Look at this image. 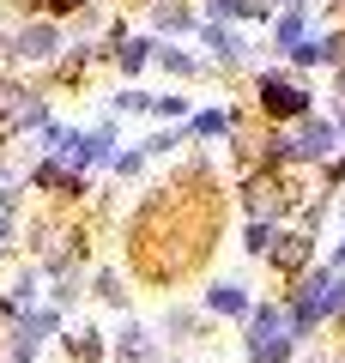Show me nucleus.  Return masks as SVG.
Returning <instances> with one entry per match:
<instances>
[{"label": "nucleus", "mask_w": 345, "mask_h": 363, "mask_svg": "<svg viewBox=\"0 0 345 363\" xmlns=\"http://www.w3.org/2000/svg\"><path fill=\"white\" fill-rule=\"evenodd\" d=\"M261 104H267L273 116H303V109H309V91L285 85V79H261Z\"/></svg>", "instance_id": "3"}, {"label": "nucleus", "mask_w": 345, "mask_h": 363, "mask_svg": "<svg viewBox=\"0 0 345 363\" xmlns=\"http://www.w3.org/2000/svg\"><path fill=\"white\" fill-rule=\"evenodd\" d=\"M291 333H297V327L285 321L279 309H261L255 315V339H248V357H255V363H279L285 351H291Z\"/></svg>", "instance_id": "1"}, {"label": "nucleus", "mask_w": 345, "mask_h": 363, "mask_svg": "<svg viewBox=\"0 0 345 363\" xmlns=\"http://www.w3.org/2000/svg\"><path fill=\"white\" fill-rule=\"evenodd\" d=\"M18 49H25V55H49V49H55V30H49V25L25 30V37H18Z\"/></svg>", "instance_id": "5"}, {"label": "nucleus", "mask_w": 345, "mask_h": 363, "mask_svg": "<svg viewBox=\"0 0 345 363\" xmlns=\"http://www.w3.org/2000/svg\"><path fill=\"white\" fill-rule=\"evenodd\" d=\"M212 309H224V315H243V291H236V285H218V291H212Z\"/></svg>", "instance_id": "6"}, {"label": "nucleus", "mask_w": 345, "mask_h": 363, "mask_svg": "<svg viewBox=\"0 0 345 363\" xmlns=\"http://www.w3.org/2000/svg\"><path fill=\"white\" fill-rule=\"evenodd\" d=\"M345 303V279L339 272H327V279H315V285H303V297H297V315H291V327H315L327 309H339Z\"/></svg>", "instance_id": "2"}, {"label": "nucleus", "mask_w": 345, "mask_h": 363, "mask_svg": "<svg viewBox=\"0 0 345 363\" xmlns=\"http://www.w3.org/2000/svg\"><path fill=\"white\" fill-rule=\"evenodd\" d=\"M327 145H333V128H321V121H315V128H303V140H297V152H303V157H321Z\"/></svg>", "instance_id": "4"}, {"label": "nucleus", "mask_w": 345, "mask_h": 363, "mask_svg": "<svg viewBox=\"0 0 345 363\" xmlns=\"http://www.w3.org/2000/svg\"><path fill=\"white\" fill-rule=\"evenodd\" d=\"M0 242H6V200H0Z\"/></svg>", "instance_id": "7"}]
</instances>
